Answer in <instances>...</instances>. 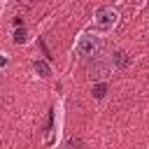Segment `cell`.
Segmentation results:
<instances>
[{
	"label": "cell",
	"instance_id": "obj_5",
	"mask_svg": "<svg viewBox=\"0 0 149 149\" xmlns=\"http://www.w3.org/2000/svg\"><path fill=\"white\" fill-rule=\"evenodd\" d=\"M12 40H14V44H26L28 42V30L26 28H16L14 35H12Z\"/></svg>",
	"mask_w": 149,
	"mask_h": 149
},
{
	"label": "cell",
	"instance_id": "obj_6",
	"mask_svg": "<svg viewBox=\"0 0 149 149\" xmlns=\"http://www.w3.org/2000/svg\"><path fill=\"white\" fill-rule=\"evenodd\" d=\"M107 95V84L105 81H100V84H95L93 86V98H98V100H102Z\"/></svg>",
	"mask_w": 149,
	"mask_h": 149
},
{
	"label": "cell",
	"instance_id": "obj_2",
	"mask_svg": "<svg viewBox=\"0 0 149 149\" xmlns=\"http://www.w3.org/2000/svg\"><path fill=\"white\" fill-rule=\"evenodd\" d=\"M100 47H102V40H100L98 33H81L77 44H74V51L79 56H84V58H95Z\"/></svg>",
	"mask_w": 149,
	"mask_h": 149
},
{
	"label": "cell",
	"instance_id": "obj_1",
	"mask_svg": "<svg viewBox=\"0 0 149 149\" xmlns=\"http://www.w3.org/2000/svg\"><path fill=\"white\" fill-rule=\"evenodd\" d=\"M119 19H121V14L114 7H98L95 14H93V23H95V28L100 33H112L116 28Z\"/></svg>",
	"mask_w": 149,
	"mask_h": 149
},
{
	"label": "cell",
	"instance_id": "obj_3",
	"mask_svg": "<svg viewBox=\"0 0 149 149\" xmlns=\"http://www.w3.org/2000/svg\"><path fill=\"white\" fill-rule=\"evenodd\" d=\"M109 65H112V70H126L128 65H130V56L123 51V49H114L109 56Z\"/></svg>",
	"mask_w": 149,
	"mask_h": 149
},
{
	"label": "cell",
	"instance_id": "obj_7",
	"mask_svg": "<svg viewBox=\"0 0 149 149\" xmlns=\"http://www.w3.org/2000/svg\"><path fill=\"white\" fill-rule=\"evenodd\" d=\"M9 65V56L7 54H0V68H7Z\"/></svg>",
	"mask_w": 149,
	"mask_h": 149
},
{
	"label": "cell",
	"instance_id": "obj_4",
	"mask_svg": "<svg viewBox=\"0 0 149 149\" xmlns=\"http://www.w3.org/2000/svg\"><path fill=\"white\" fill-rule=\"evenodd\" d=\"M33 68H35V72H37L42 79H49V77L54 74V72H51V65H49L47 61H35V63H33Z\"/></svg>",
	"mask_w": 149,
	"mask_h": 149
}]
</instances>
